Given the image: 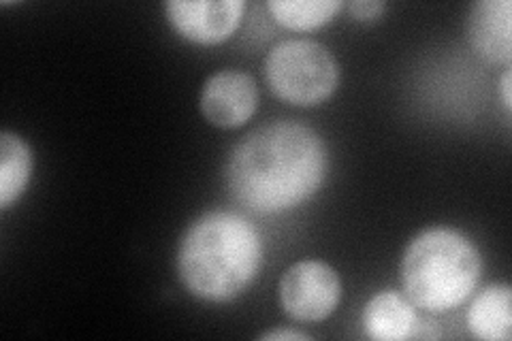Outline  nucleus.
Listing matches in <instances>:
<instances>
[{
  "instance_id": "f257e3e1",
  "label": "nucleus",
  "mask_w": 512,
  "mask_h": 341,
  "mask_svg": "<svg viewBox=\"0 0 512 341\" xmlns=\"http://www.w3.org/2000/svg\"><path fill=\"white\" fill-rule=\"evenodd\" d=\"M329 171V150L301 122H267L229 154L224 177L233 201L256 214H282L312 199Z\"/></svg>"
},
{
  "instance_id": "f03ea898",
  "label": "nucleus",
  "mask_w": 512,
  "mask_h": 341,
  "mask_svg": "<svg viewBox=\"0 0 512 341\" xmlns=\"http://www.w3.org/2000/svg\"><path fill=\"white\" fill-rule=\"evenodd\" d=\"M265 261L261 231L235 211L214 209L199 216L180 237L175 269L188 295L229 303L259 278Z\"/></svg>"
},
{
  "instance_id": "7ed1b4c3",
  "label": "nucleus",
  "mask_w": 512,
  "mask_h": 341,
  "mask_svg": "<svg viewBox=\"0 0 512 341\" xmlns=\"http://www.w3.org/2000/svg\"><path fill=\"white\" fill-rule=\"evenodd\" d=\"M483 275L474 241L453 226H429L414 235L399 263V280L410 303L427 314L453 312L466 303Z\"/></svg>"
},
{
  "instance_id": "20e7f679",
  "label": "nucleus",
  "mask_w": 512,
  "mask_h": 341,
  "mask_svg": "<svg viewBox=\"0 0 512 341\" xmlns=\"http://www.w3.org/2000/svg\"><path fill=\"white\" fill-rule=\"evenodd\" d=\"M263 73L269 90L297 107L323 105L340 81V67L329 47L312 39L278 43L267 54Z\"/></svg>"
},
{
  "instance_id": "39448f33",
  "label": "nucleus",
  "mask_w": 512,
  "mask_h": 341,
  "mask_svg": "<svg viewBox=\"0 0 512 341\" xmlns=\"http://www.w3.org/2000/svg\"><path fill=\"white\" fill-rule=\"evenodd\" d=\"M280 305L288 318L297 322H323L342 299V280L338 271L325 261H299L288 267L278 286Z\"/></svg>"
},
{
  "instance_id": "423d86ee",
  "label": "nucleus",
  "mask_w": 512,
  "mask_h": 341,
  "mask_svg": "<svg viewBox=\"0 0 512 341\" xmlns=\"http://www.w3.org/2000/svg\"><path fill=\"white\" fill-rule=\"evenodd\" d=\"M246 13L244 0H169L165 15L178 35L195 45H218L233 37Z\"/></svg>"
},
{
  "instance_id": "0eeeda50",
  "label": "nucleus",
  "mask_w": 512,
  "mask_h": 341,
  "mask_svg": "<svg viewBox=\"0 0 512 341\" xmlns=\"http://www.w3.org/2000/svg\"><path fill=\"white\" fill-rule=\"evenodd\" d=\"M203 118L216 128L244 126L259 107L256 81L242 71H218L201 88Z\"/></svg>"
},
{
  "instance_id": "6e6552de",
  "label": "nucleus",
  "mask_w": 512,
  "mask_h": 341,
  "mask_svg": "<svg viewBox=\"0 0 512 341\" xmlns=\"http://www.w3.org/2000/svg\"><path fill=\"white\" fill-rule=\"evenodd\" d=\"M466 32L472 50L491 64L510 67L512 5L510 0H478L470 7Z\"/></svg>"
},
{
  "instance_id": "1a4fd4ad",
  "label": "nucleus",
  "mask_w": 512,
  "mask_h": 341,
  "mask_svg": "<svg viewBox=\"0 0 512 341\" xmlns=\"http://www.w3.org/2000/svg\"><path fill=\"white\" fill-rule=\"evenodd\" d=\"M419 314L408 297L399 292L382 290L365 303L361 324L365 335L374 341H404L412 339L419 327Z\"/></svg>"
},
{
  "instance_id": "9d476101",
  "label": "nucleus",
  "mask_w": 512,
  "mask_h": 341,
  "mask_svg": "<svg viewBox=\"0 0 512 341\" xmlns=\"http://www.w3.org/2000/svg\"><path fill=\"white\" fill-rule=\"evenodd\" d=\"M468 329L483 341H508L512 337V290L508 284H491L468 307Z\"/></svg>"
},
{
  "instance_id": "9b49d317",
  "label": "nucleus",
  "mask_w": 512,
  "mask_h": 341,
  "mask_svg": "<svg viewBox=\"0 0 512 341\" xmlns=\"http://www.w3.org/2000/svg\"><path fill=\"white\" fill-rule=\"evenodd\" d=\"M32 177V152L15 133H0V209L20 201Z\"/></svg>"
},
{
  "instance_id": "f8f14e48",
  "label": "nucleus",
  "mask_w": 512,
  "mask_h": 341,
  "mask_svg": "<svg viewBox=\"0 0 512 341\" xmlns=\"http://www.w3.org/2000/svg\"><path fill=\"white\" fill-rule=\"evenodd\" d=\"M344 9L340 0H269L267 11L282 28L310 32L329 24Z\"/></svg>"
},
{
  "instance_id": "ddd939ff",
  "label": "nucleus",
  "mask_w": 512,
  "mask_h": 341,
  "mask_svg": "<svg viewBox=\"0 0 512 341\" xmlns=\"http://www.w3.org/2000/svg\"><path fill=\"white\" fill-rule=\"evenodd\" d=\"M344 7L350 11L352 18H355L357 22H365V24L380 20L384 9H387V5H384L382 0H352V3H348Z\"/></svg>"
},
{
  "instance_id": "4468645a",
  "label": "nucleus",
  "mask_w": 512,
  "mask_h": 341,
  "mask_svg": "<svg viewBox=\"0 0 512 341\" xmlns=\"http://www.w3.org/2000/svg\"><path fill=\"white\" fill-rule=\"evenodd\" d=\"M259 339L263 341H310L308 335L291 331V329H276V331H267Z\"/></svg>"
},
{
  "instance_id": "2eb2a0df",
  "label": "nucleus",
  "mask_w": 512,
  "mask_h": 341,
  "mask_svg": "<svg viewBox=\"0 0 512 341\" xmlns=\"http://www.w3.org/2000/svg\"><path fill=\"white\" fill-rule=\"evenodd\" d=\"M512 69L506 67L502 77H500V96H502V105L506 111V118H510V111H512V96H510V88H512Z\"/></svg>"
}]
</instances>
